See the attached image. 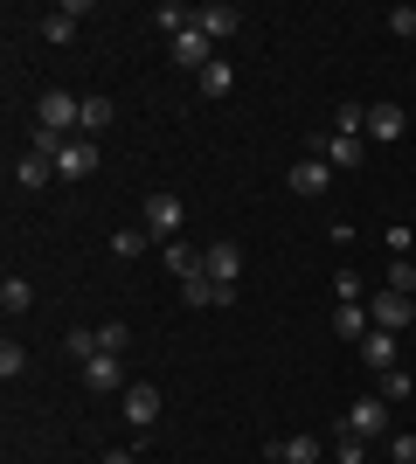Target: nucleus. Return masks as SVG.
I'll return each mask as SVG.
<instances>
[{
  "mask_svg": "<svg viewBox=\"0 0 416 464\" xmlns=\"http://www.w3.org/2000/svg\"><path fill=\"white\" fill-rule=\"evenodd\" d=\"M35 125H42V132H63V139H70V132L83 125V97H70V91H56V83H49V91L35 97Z\"/></svg>",
  "mask_w": 416,
  "mask_h": 464,
  "instance_id": "1",
  "label": "nucleus"
},
{
  "mask_svg": "<svg viewBox=\"0 0 416 464\" xmlns=\"http://www.w3.org/2000/svg\"><path fill=\"white\" fill-rule=\"evenodd\" d=\"M139 229L153 236V243H174V236H180V194H146V208H139Z\"/></svg>",
  "mask_w": 416,
  "mask_h": 464,
  "instance_id": "2",
  "label": "nucleus"
},
{
  "mask_svg": "<svg viewBox=\"0 0 416 464\" xmlns=\"http://www.w3.org/2000/svg\"><path fill=\"white\" fill-rule=\"evenodd\" d=\"M340 430H347V437H361V444H375L382 430H389V402H382V395H361V402H347Z\"/></svg>",
  "mask_w": 416,
  "mask_h": 464,
  "instance_id": "3",
  "label": "nucleus"
},
{
  "mask_svg": "<svg viewBox=\"0 0 416 464\" xmlns=\"http://www.w3.org/2000/svg\"><path fill=\"white\" fill-rule=\"evenodd\" d=\"M98 174V139H63L56 146V180H91Z\"/></svg>",
  "mask_w": 416,
  "mask_h": 464,
  "instance_id": "4",
  "label": "nucleus"
},
{
  "mask_svg": "<svg viewBox=\"0 0 416 464\" xmlns=\"http://www.w3.org/2000/svg\"><path fill=\"white\" fill-rule=\"evenodd\" d=\"M167 56H174V70H188V77H201V70L216 63V42L201 35V28H188V35H174V42H167Z\"/></svg>",
  "mask_w": 416,
  "mask_h": 464,
  "instance_id": "5",
  "label": "nucleus"
},
{
  "mask_svg": "<svg viewBox=\"0 0 416 464\" xmlns=\"http://www.w3.org/2000/svg\"><path fill=\"white\" fill-rule=\"evenodd\" d=\"M319 160H326V167L361 174V167H368V139H361V132H326V139H319Z\"/></svg>",
  "mask_w": 416,
  "mask_h": 464,
  "instance_id": "6",
  "label": "nucleus"
},
{
  "mask_svg": "<svg viewBox=\"0 0 416 464\" xmlns=\"http://www.w3.org/2000/svg\"><path fill=\"white\" fill-rule=\"evenodd\" d=\"M416 319V298H402V291H382V298H368V326L375 333H402Z\"/></svg>",
  "mask_w": 416,
  "mask_h": 464,
  "instance_id": "7",
  "label": "nucleus"
},
{
  "mask_svg": "<svg viewBox=\"0 0 416 464\" xmlns=\"http://www.w3.org/2000/svg\"><path fill=\"white\" fill-rule=\"evenodd\" d=\"M201 271L216 277L222 291H237V277H243V250H237V243H208V250H201Z\"/></svg>",
  "mask_w": 416,
  "mask_h": 464,
  "instance_id": "8",
  "label": "nucleus"
},
{
  "mask_svg": "<svg viewBox=\"0 0 416 464\" xmlns=\"http://www.w3.org/2000/svg\"><path fill=\"white\" fill-rule=\"evenodd\" d=\"M119 388H125L119 353H98V361H83V395H119Z\"/></svg>",
  "mask_w": 416,
  "mask_h": 464,
  "instance_id": "9",
  "label": "nucleus"
},
{
  "mask_svg": "<svg viewBox=\"0 0 416 464\" xmlns=\"http://www.w3.org/2000/svg\"><path fill=\"white\" fill-rule=\"evenodd\" d=\"M125 423H132V430H153L160 423V388L153 382H132V388H125Z\"/></svg>",
  "mask_w": 416,
  "mask_h": 464,
  "instance_id": "10",
  "label": "nucleus"
},
{
  "mask_svg": "<svg viewBox=\"0 0 416 464\" xmlns=\"http://www.w3.org/2000/svg\"><path fill=\"white\" fill-rule=\"evenodd\" d=\"M237 7H229V0H208V7H195V28H201V35H208V42H229V35H237Z\"/></svg>",
  "mask_w": 416,
  "mask_h": 464,
  "instance_id": "11",
  "label": "nucleus"
},
{
  "mask_svg": "<svg viewBox=\"0 0 416 464\" xmlns=\"http://www.w3.org/2000/svg\"><path fill=\"white\" fill-rule=\"evenodd\" d=\"M402 132H410L402 104L396 97H375V104H368V139H402Z\"/></svg>",
  "mask_w": 416,
  "mask_h": 464,
  "instance_id": "12",
  "label": "nucleus"
},
{
  "mask_svg": "<svg viewBox=\"0 0 416 464\" xmlns=\"http://www.w3.org/2000/svg\"><path fill=\"white\" fill-rule=\"evenodd\" d=\"M326 188H334V167H326L319 153H305V160L292 167V194H305V201H313V194H326Z\"/></svg>",
  "mask_w": 416,
  "mask_h": 464,
  "instance_id": "13",
  "label": "nucleus"
},
{
  "mask_svg": "<svg viewBox=\"0 0 416 464\" xmlns=\"http://www.w3.org/2000/svg\"><path fill=\"white\" fill-rule=\"evenodd\" d=\"M180 298H188V305H195V312H208V305H229L237 291H222V285H216V277H208V271H195V277H180Z\"/></svg>",
  "mask_w": 416,
  "mask_h": 464,
  "instance_id": "14",
  "label": "nucleus"
},
{
  "mask_svg": "<svg viewBox=\"0 0 416 464\" xmlns=\"http://www.w3.org/2000/svg\"><path fill=\"white\" fill-rule=\"evenodd\" d=\"M354 353H361V361H368L375 374H389V368H396V333H368Z\"/></svg>",
  "mask_w": 416,
  "mask_h": 464,
  "instance_id": "15",
  "label": "nucleus"
},
{
  "mask_svg": "<svg viewBox=\"0 0 416 464\" xmlns=\"http://www.w3.org/2000/svg\"><path fill=\"white\" fill-rule=\"evenodd\" d=\"M334 333L347 340V347H361V340L375 333V326H368V305H340V312H334Z\"/></svg>",
  "mask_w": 416,
  "mask_h": 464,
  "instance_id": "16",
  "label": "nucleus"
},
{
  "mask_svg": "<svg viewBox=\"0 0 416 464\" xmlns=\"http://www.w3.org/2000/svg\"><path fill=\"white\" fill-rule=\"evenodd\" d=\"M77 21H83V0H70V7H56V14H42V35L70 42V35H77Z\"/></svg>",
  "mask_w": 416,
  "mask_h": 464,
  "instance_id": "17",
  "label": "nucleus"
},
{
  "mask_svg": "<svg viewBox=\"0 0 416 464\" xmlns=\"http://www.w3.org/2000/svg\"><path fill=\"white\" fill-rule=\"evenodd\" d=\"M160 256H167V271H174V277L201 271V250H195V243H180V236H174V243H160Z\"/></svg>",
  "mask_w": 416,
  "mask_h": 464,
  "instance_id": "18",
  "label": "nucleus"
},
{
  "mask_svg": "<svg viewBox=\"0 0 416 464\" xmlns=\"http://www.w3.org/2000/svg\"><path fill=\"white\" fill-rule=\"evenodd\" d=\"M111 97H83V125H77V139H91V132H111Z\"/></svg>",
  "mask_w": 416,
  "mask_h": 464,
  "instance_id": "19",
  "label": "nucleus"
},
{
  "mask_svg": "<svg viewBox=\"0 0 416 464\" xmlns=\"http://www.w3.org/2000/svg\"><path fill=\"white\" fill-rule=\"evenodd\" d=\"M28 305H35V285H28V277H7V285H0V312H7V319H21Z\"/></svg>",
  "mask_w": 416,
  "mask_h": 464,
  "instance_id": "20",
  "label": "nucleus"
},
{
  "mask_svg": "<svg viewBox=\"0 0 416 464\" xmlns=\"http://www.w3.org/2000/svg\"><path fill=\"white\" fill-rule=\"evenodd\" d=\"M49 174H56V160H49V153H21V167H15L21 188H49Z\"/></svg>",
  "mask_w": 416,
  "mask_h": 464,
  "instance_id": "21",
  "label": "nucleus"
},
{
  "mask_svg": "<svg viewBox=\"0 0 416 464\" xmlns=\"http://www.w3.org/2000/svg\"><path fill=\"white\" fill-rule=\"evenodd\" d=\"M201 97H229V83H237V70H229V56H216V63H208V70H201Z\"/></svg>",
  "mask_w": 416,
  "mask_h": 464,
  "instance_id": "22",
  "label": "nucleus"
},
{
  "mask_svg": "<svg viewBox=\"0 0 416 464\" xmlns=\"http://www.w3.org/2000/svg\"><path fill=\"white\" fill-rule=\"evenodd\" d=\"M21 374H28V347L7 333V340H0V382H21Z\"/></svg>",
  "mask_w": 416,
  "mask_h": 464,
  "instance_id": "23",
  "label": "nucleus"
},
{
  "mask_svg": "<svg viewBox=\"0 0 416 464\" xmlns=\"http://www.w3.org/2000/svg\"><path fill=\"white\" fill-rule=\"evenodd\" d=\"M146 250H153V236H146V229H119V236H111V256H119V264H132V256H146Z\"/></svg>",
  "mask_w": 416,
  "mask_h": 464,
  "instance_id": "24",
  "label": "nucleus"
},
{
  "mask_svg": "<svg viewBox=\"0 0 416 464\" xmlns=\"http://www.w3.org/2000/svg\"><path fill=\"white\" fill-rule=\"evenodd\" d=\"M375 395H382V402H410V395H416L410 368H389V374H382V388H375Z\"/></svg>",
  "mask_w": 416,
  "mask_h": 464,
  "instance_id": "25",
  "label": "nucleus"
},
{
  "mask_svg": "<svg viewBox=\"0 0 416 464\" xmlns=\"http://www.w3.org/2000/svg\"><path fill=\"white\" fill-rule=\"evenodd\" d=\"M63 347H70V361H98V333H91V326H70Z\"/></svg>",
  "mask_w": 416,
  "mask_h": 464,
  "instance_id": "26",
  "label": "nucleus"
},
{
  "mask_svg": "<svg viewBox=\"0 0 416 464\" xmlns=\"http://www.w3.org/2000/svg\"><path fill=\"white\" fill-rule=\"evenodd\" d=\"M285 458H292V464H319V437H305V430L285 437Z\"/></svg>",
  "mask_w": 416,
  "mask_h": 464,
  "instance_id": "27",
  "label": "nucleus"
},
{
  "mask_svg": "<svg viewBox=\"0 0 416 464\" xmlns=\"http://www.w3.org/2000/svg\"><path fill=\"white\" fill-rule=\"evenodd\" d=\"M389 291H402V298L416 291V264L410 256H389Z\"/></svg>",
  "mask_w": 416,
  "mask_h": 464,
  "instance_id": "28",
  "label": "nucleus"
},
{
  "mask_svg": "<svg viewBox=\"0 0 416 464\" xmlns=\"http://www.w3.org/2000/svg\"><path fill=\"white\" fill-rule=\"evenodd\" d=\"M98 353H125V319H104L98 326Z\"/></svg>",
  "mask_w": 416,
  "mask_h": 464,
  "instance_id": "29",
  "label": "nucleus"
},
{
  "mask_svg": "<svg viewBox=\"0 0 416 464\" xmlns=\"http://www.w3.org/2000/svg\"><path fill=\"white\" fill-rule=\"evenodd\" d=\"M334 458H340V464H361V458H368V444H361V437H347V430H340V444H334Z\"/></svg>",
  "mask_w": 416,
  "mask_h": 464,
  "instance_id": "30",
  "label": "nucleus"
},
{
  "mask_svg": "<svg viewBox=\"0 0 416 464\" xmlns=\"http://www.w3.org/2000/svg\"><path fill=\"white\" fill-rule=\"evenodd\" d=\"M389 450H396V464H416V430H396V437H389Z\"/></svg>",
  "mask_w": 416,
  "mask_h": 464,
  "instance_id": "31",
  "label": "nucleus"
},
{
  "mask_svg": "<svg viewBox=\"0 0 416 464\" xmlns=\"http://www.w3.org/2000/svg\"><path fill=\"white\" fill-rule=\"evenodd\" d=\"M334 291H340V305H361V277H354V271H340Z\"/></svg>",
  "mask_w": 416,
  "mask_h": 464,
  "instance_id": "32",
  "label": "nucleus"
},
{
  "mask_svg": "<svg viewBox=\"0 0 416 464\" xmlns=\"http://www.w3.org/2000/svg\"><path fill=\"white\" fill-rule=\"evenodd\" d=\"M389 28H396V35H416V7H396V14H389Z\"/></svg>",
  "mask_w": 416,
  "mask_h": 464,
  "instance_id": "33",
  "label": "nucleus"
},
{
  "mask_svg": "<svg viewBox=\"0 0 416 464\" xmlns=\"http://www.w3.org/2000/svg\"><path fill=\"white\" fill-rule=\"evenodd\" d=\"M264 464H292V458H285V444H271V450H264Z\"/></svg>",
  "mask_w": 416,
  "mask_h": 464,
  "instance_id": "34",
  "label": "nucleus"
},
{
  "mask_svg": "<svg viewBox=\"0 0 416 464\" xmlns=\"http://www.w3.org/2000/svg\"><path fill=\"white\" fill-rule=\"evenodd\" d=\"M104 464H139V458H132V450H111V458H104Z\"/></svg>",
  "mask_w": 416,
  "mask_h": 464,
  "instance_id": "35",
  "label": "nucleus"
},
{
  "mask_svg": "<svg viewBox=\"0 0 416 464\" xmlns=\"http://www.w3.org/2000/svg\"><path fill=\"white\" fill-rule=\"evenodd\" d=\"M410 298H416V291H410Z\"/></svg>",
  "mask_w": 416,
  "mask_h": 464,
  "instance_id": "36",
  "label": "nucleus"
}]
</instances>
